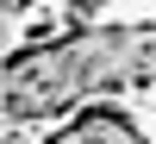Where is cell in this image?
I'll use <instances>...</instances> for the list:
<instances>
[{
  "mask_svg": "<svg viewBox=\"0 0 156 144\" xmlns=\"http://www.w3.org/2000/svg\"><path fill=\"white\" fill-rule=\"evenodd\" d=\"M0 6H6V13H25V6H31V0H0Z\"/></svg>",
  "mask_w": 156,
  "mask_h": 144,
  "instance_id": "cell-4",
  "label": "cell"
},
{
  "mask_svg": "<svg viewBox=\"0 0 156 144\" xmlns=\"http://www.w3.org/2000/svg\"><path fill=\"white\" fill-rule=\"evenodd\" d=\"M69 6H75V19H81V13H100L106 0H69Z\"/></svg>",
  "mask_w": 156,
  "mask_h": 144,
  "instance_id": "cell-3",
  "label": "cell"
},
{
  "mask_svg": "<svg viewBox=\"0 0 156 144\" xmlns=\"http://www.w3.org/2000/svg\"><path fill=\"white\" fill-rule=\"evenodd\" d=\"M44 144H144V132H137L125 113L100 107V113H81L75 125H62V132H56V138H44Z\"/></svg>",
  "mask_w": 156,
  "mask_h": 144,
  "instance_id": "cell-2",
  "label": "cell"
},
{
  "mask_svg": "<svg viewBox=\"0 0 156 144\" xmlns=\"http://www.w3.org/2000/svg\"><path fill=\"white\" fill-rule=\"evenodd\" d=\"M156 82V25H94L69 31L62 44H37L6 63V119H44L100 88Z\"/></svg>",
  "mask_w": 156,
  "mask_h": 144,
  "instance_id": "cell-1",
  "label": "cell"
}]
</instances>
